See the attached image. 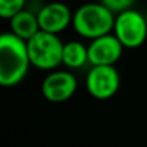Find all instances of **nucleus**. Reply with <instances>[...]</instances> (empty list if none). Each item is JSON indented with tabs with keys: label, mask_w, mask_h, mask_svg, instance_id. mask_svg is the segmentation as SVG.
I'll list each match as a JSON object with an SVG mask.
<instances>
[{
	"label": "nucleus",
	"mask_w": 147,
	"mask_h": 147,
	"mask_svg": "<svg viewBox=\"0 0 147 147\" xmlns=\"http://www.w3.org/2000/svg\"><path fill=\"white\" fill-rule=\"evenodd\" d=\"M30 62L40 71H53L62 63L63 43L56 33L39 30L28 42Z\"/></svg>",
	"instance_id": "7ed1b4c3"
},
{
	"label": "nucleus",
	"mask_w": 147,
	"mask_h": 147,
	"mask_svg": "<svg viewBox=\"0 0 147 147\" xmlns=\"http://www.w3.org/2000/svg\"><path fill=\"white\" fill-rule=\"evenodd\" d=\"M125 48L111 32L108 35L92 39L88 46V61L94 65H115Z\"/></svg>",
	"instance_id": "0eeeda50"
},
{
	"label": "nucleus",
	"mask_w": 147,
	"mask_h": 147,
	"mask_svg": "<svg viewBox=\"0 0 147 147\" xmlns=\"http://www.w3.org/2000/svg\"><path fill=\"white\" fill-rule=\"evenodd\" d=\"M78 81L69 71H51L40 85L42 95L51 102H65L77 92Z\"/></svg>",
	"instance_id": "423d86ee"
},
{
	"label": "nucleus",
	"mask_w": 147,
	"mask_h": 147,
	"mask_svg": "<svg viewBox=\"0 0 147 147\" xmlns=\"http://www.w3.org/2000/svg\"><path fill=\"white\" fill-rule=\"evenodd\" d=\"M88 61V48L78 40H71L63 43L62 63L69 69H78L84 66Z\"/></svg>",
	"instance_id": "9d476101"
},
{
	"label": "nucleus",
	"mask_w": 147,
	"mask_h": 147,
	"mask_svg": "<svg viewBox=\"0 0 147 147\" xmlns=\"http://www.w3.org/2000/svg\"><path fill=\"white\" fill-rule=\"evenodd\" d=\"M113 33L125 49H137L147 39V20L138 10L127 9L115 15Z\"/></svg>",
	"instance_id": "20e7f679"
},
{
	"label": "nucleus",
	"mask_w": 147,
	"mask_h": 147,
	"mask_svg": "<svg viewBox=\"0 0 147 147\" xmlns=\"http://www.w3.org/2000/svg\"><path fill=\"white\" fill-rule=\"evenodd\" d=\"M38 2H40V0H38Z\"/></svg>",
	"instance_id": "ddd939ff"
},
{
	"label": "nucleus",
	"mask_w": 147,
	"mask_h": 147,
	"mask_svg": "<svg viewBox=\"0 0 147 147\" xmlns=\"http://www.w3.org/2000/svg\"><path fill=\"white\" fill-rule=\"evenodd\" d=\"M85 88L91 97L108 100L120 88V74L114 65H94L87 74Z\"/></svg>",
	"instance_id": "39448f33"
},
{
	"label": "nucleus",
	"mask_w": 147,
	"mask_h": 147,
	"mask_svg": "<svg viewBox=\"0 0 147 147\" xmlns=\"http://www.w3.org/2000/svg\"><path fill=\"white\" fill-rule=\"evenodd\" d=\"M74 13L71 9L61 2H52L45 5L38 12V20L40 30L51 32V33H61L69 25H72Z\"/></svg>",
	"instance_id": "6e6552de"
},
{
	"label": "nucleus",
	"mask_w": 147,
	"mask_h": 147,
	"mask_svg": "<svg viewBox=\"0 0 147 147\" xmlns=\"http://www.w3.org/2000/svg\"><path fill=\"white\" fill-rule=\"evenodd\" d=\"M9 20H10L12 33H15L16 36H19L20 39H23L26 42L40 30L38 15H35L29 10H25V9L20 10L19 13H16Z\"/></svg>",
	"instance_id": "1a4fd4ad"
},
{
	"label": "nucleus",
	"mask_w": 147,
	"mask_h": 147,
	"mask_svg": "<svg viewBox=\"0 0 147 147\" xmlns=\"http://www.w3.org/2000/svg\"><path fill=\"white\" fill-rule=\"evenodd\" d=\"M100 2L117 15L120 12H124L127 9H131L133 5L136 3V0H100Z\"/></svg>",
	"instance_id": "f8f14e48"
},
{
	"label": "nucleus",
	"mask_w": 147,
	"mask_h": 147,
	"mask_svg": "<svg viewBox=\"0 0 147 147\" xmlns=\"http://www.w3.org/2000/svg\"><path fill=\"white\" fill-rule=\"evenodd\" d=\"M115 13L98 3L82 5L74 12L72 28L80 36L85 39H97L100 36L108 35L114 30Z\"/></svg>",
	"instance_id": "f03ea898"
},
{
	"label": "nucleus",
	"mask_w": 147,
	"mask_h": 147,
	"mask_svg": "<svg viewBox=\"0 0 147 147\" xmlns=\"http://www.w3.org/2000/svg\"><path fill=\"white\" fill-rule=\"evenodd\" d=\"M30 65L26 40L12 32H5L0 38V84L3 87L20 84Z\"/></svg>",
	"instance_id": "f257e3e1"
},
{
	"label": "nucleus",
	"mask_w": 147,
	"mask_h": 147,
	"mask_svg": "<svg viewBox=\"0 0 147 147\" xmlns=\"http://www.w3.org/2000/svg\"><path fill=\"white\" fill-rule=\"evenodd\" d=\"M25 5L26 0H0V16L3 19H10L23 10Z\"/></svg>",
	"instance_id": "9b49d317"
}]
</instances>
